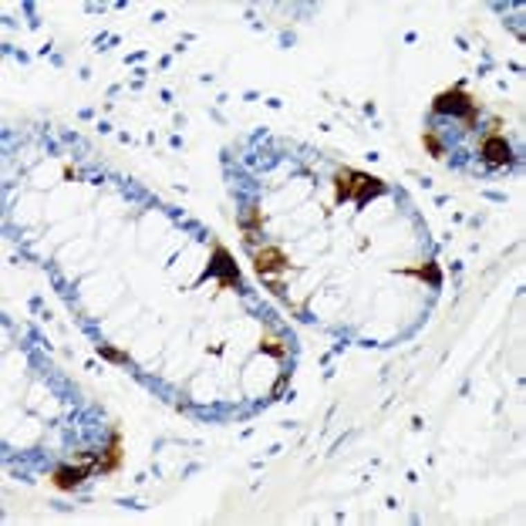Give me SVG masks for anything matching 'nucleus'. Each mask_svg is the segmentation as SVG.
I'll use <instances>...</instances> for the list:
<instances>
[{
  "label": "nucleus",
  "instance_id": "f257e3e1",
  "mask_svg": "<svg viewBox=\"0 0 526 526\" xmlns=\"http://www.w3.org/2000/svg\"><path fill=\"white\" fill-rule=\"evenodd\" d=\"M385 189L381 179L374 176H365V172H354V169H341L338 179H334V203H344V199H354L358 206L368 203V196H378Z\"/></svg>",
  "mask_w": 526,
  "mask_h": 526
},
{
  "label": "nucleus",
  "instance_id": "f03ea898",
  "mask_svg": "<svg viewBox=\"0 0 526 526\" xmlns=\"http://www.w3.org/2000/svg\"><path fill=\"white\" fill-rule=\"evenodd\" d=\"M432 111H435V115H462V118H466V129L475 125V102L462 88H448L442 95H435Z\"/></svg>",
  "mask_w": 526,
  "mask_h": 526
},
{
  "label": "nucleus",
  "instance_id": "7ed1b4c3",
  "mask_svg": "<svg viewBox=\"0 0 526 526\" xmlns=\"http://www.w3.org/2000/svg\"><path fill=\"white\" fill-rule=\"evenodd\" d=\"M91 473H98V459H95V455H84V459H78V466H57L51 482L61 493H68V489H78Z\"/></svg>",
  "mask_w": 526,
  "mask_h": 526
},
{
  "label": "nucleus",
  "instance_id": "20e7f679",
  "mask_svg": "<svg viewBox=\"0 0 526 526\" xmlns=\"http://www.w3.org/2000/svg\"><path fill=\"white\" fill-rule=\"evenodd\" d=\"M479 152H482V162H486L489 169H502V165L513 162V149H509V142H506L502 135H486Z\"/></svg>",
  "mask_w": 526,
  "mask_h": 526
},
{
  "label": "nucleus",
  "instance_id": "39448f33",
  "mask_svg": "<svg viewBox=\"0 0 526 526\" xmlns=\"http://www.w3.org/2000/svg\"><path fill=\"white\" fill-rule=\"evenodd\" d=\"M253 266H257V273H260V277H270V273L290 270V260L284 257V250H277V246H263V250H257V257H253Z\"/></svg>",
  "mask_w": 526,
  "mask_h": 526
},
{
  "label": "nucleus",
  "instance_id": "423d86ee",
  "mask_svg": "<svg viewBox=\"0 0 526 526\" xmlns=\"http://www.w3.org/2000/svg\"><path fill=\"white\" fill-rule=\"evenodd\" d=\"M118 462H122V439H118V432H115V435H111V446L105 448V459L98 455V473H115Z\"/></svg>",
  "mask_w": 526,
  "mask_h": 526
},
{
  "label": "nucleus",
  "instance_id": "0eeeda50",
  "mask_svg": "<svg viewBox=\"0 0 526 526\" xmlns=\"http://www.w3.org/2000/svg\"><path fill=\"white\" fill-rule=\"evenodd\" d=\"M260 351L263 354H270V358H277V361L287 358V344L280 341V338H273V334H263L260 338Z\"/></svg>",
  "mask_w": 526,
  "mask_h": 526
},
{
  "label": "nucleus",
  "instance_id": "6e6552de",
  "mask_svg": "<svg viewBox=\"0 0 526 526\" xmlns=\"http://www.w3.org/2000/svg\"><path fill=\"white\" fill-rule=\"evenodd\" d=\"M405 273H412V277H421V280H428V284H442V273H439V266L435 263H425L421 270H405Z\"/></svg>",
  "mask_w": 526,
  "mask_h": 526
},
{
  "label": "nucleus",
  "instance_id": "1a4fd4ad",
  "mask_svg": "<svg viewBox=\"0 0 526 526\" xmlns=\"http://www.w3.org/2000/svg\"><path fill=\"white\" fill-rule=\"evenodd\" d=\"M421 142H425V149H428V152H432V156H435V158H446V149H442V138H439L435 132H425V135H421Z\"/></svg>",
  "mask_w": 526,
  "mask_h": 526
},
{
  "label": "nucleus",
  "instance_id": "9d476101",
  "mask_svg": "<svg viewBox=\"0 0 526 526\" xmlns=\"http://www.w3.org/2000/svg\"><path fill=\"white\" fill-rule=\"evenodd\" d=\"M98 354L105 358V361H129V354H122V351H115V347H108V344H98Z\"/></svg>",
  "mask_w": 526,
  "mask_h": 526
},
{
  "label": "nucleus",
  "instance_id": "9b49d317",
  "mask_svg": "<svg viewBox=\"0 0 526 526\" xmlns=\"http://www.w3.org/2000/svg\"><path fill=\"white\" fill-rule=\"evenodd\" d=\"M284 385H287V374H284V378H280V381H277V385H273V398H277V394L284 392Z\"/></svg>",
  "mask_w": 526,
  "mask_h": 526
}]
</instances>
